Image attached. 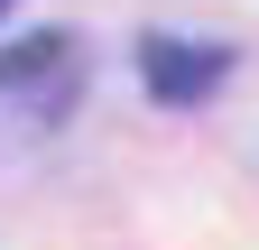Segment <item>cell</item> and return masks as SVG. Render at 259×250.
I'll use <instances>...</instances> for the list:
<instances>
[{
    "instance_id": "7a4b0ae2",
    "label": "cell",
    "mask_w": 259,
    "mask_h": 250,
    "mask_svg": "<svg viewBox=\"0 0 259 250\" xmlns=\"http://www.w3.org/2000/svg\"><path fill=\"white\" fill-rule=\"evenodd\" d=\"M0 10H10V0H0Z\"/></svg>"
},
{
    "instance_id": "6da1fadb",
    "label": "cell",
    "mask_w": 259,
    "mask_h": 250,
    "mask_svg": "<svg viewBox=\"0 0 259 250\" xmlns=\"http://www.w3.org/2000/svg\"><path fill=\"white\" fill-rule=\"evenodd\" d=\"M222 74H232V47H204V37H148L139 47V84L157 102H204Z\"/></svg>"
}]
</instances>
